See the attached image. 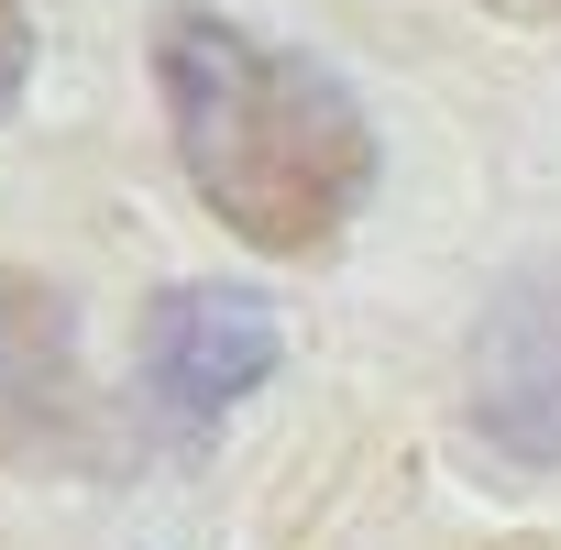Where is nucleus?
Masks as SVG:
<instances>
[{"label":"nucleus","mask_w":561,"mask_h":550,"mask_svg":"<svg viewBox=\"0 0 561 550\" xmlns=\"http://www.w3.org/2000/svg\"><path fill=\"white\" fill-rule=\"evenodd\" d=\"M100 462V386L78 353V309L56 275L0 264V473Z\"/></svg>","instance_id":"nucleus-2"},{"label":"nucleus","mask_w":561,"mask_h":550,"mask_svg":"<svg viewBox=\"0 0 561 550\" xmlns=\"http://www.w3.org/2000/svg\"><path fill=\"white\" fill-rule=\"evenodd\" d=\"M23 89H34V12H23V0H0V122L23 111Z\"/></svg>","instance_id":"nucleus-5"},{"label":"nucleus","mask_w":561,"mask_h":550,"mask_svg":"<svg viewBox=\"0 0 561 550\" xmlns=\"http://www.w3.org/2000/svg\"><path fill=\"white\" fill-rule=\"evenodd\" d=\"M154 89L187 187L253 253H331L375 198V122L298 45H264L253 23L176 0L154 23Z\"/></svg>","instance_id":"nucleus-1"},{"label":"nucleus","mask_w":561,"mask_h":550,"mask_svg":"<svg viewBox=\"0 0 561 550\" xmlns=\"http://www.w3.org/2000/svg\"><path fill=\"white\" fill-rule=\"evenodd\" d=\"M462 419L506 473H561V253L517 264L473 320Z\"/></svg>","instance_id":"nucleus-3"},{"label":"nucleus","mask_w":561,"mask_h":550,"mask_svg":"<svg viewBox=\"0 0 561 550\" xmlns=\"http://www.w3.org/2000/svg\"><path fill=\"white\" fill-rule=\"evenodd\" d=\"M275 353H287V331H275V309L253 287H165L144 309V386L176 429L242 408L275 375Z\"/></svg>","instance_id":"nucleus-4"},{"label":"nucleus","mask_w":561,"mask_h":550,"mask_svg":"<svg viewBox=\"0 0 561 550\" xmlns=\"http://www.w3.org/2000/svg\"><path fill=\"white\" fill-rule=\"evenodd\" d=\"M495 12H506V23H550V12H561V0H495Z\"/></svg>","instance_id":"nucleus-6"}]
</instances>
